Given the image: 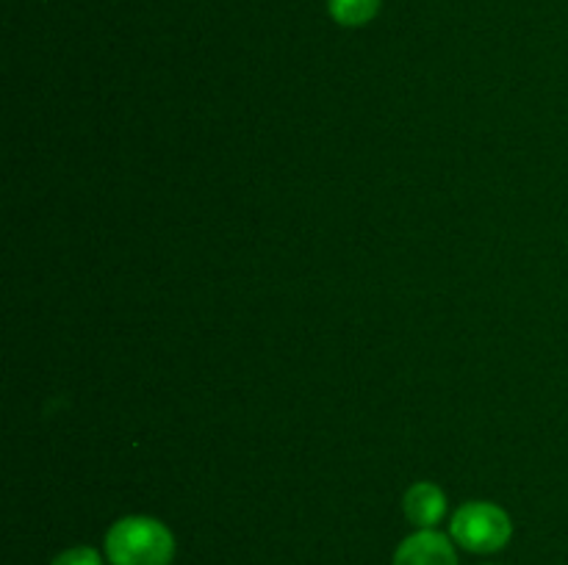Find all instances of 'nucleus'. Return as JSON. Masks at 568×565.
Wrapping results in <instances>:
<instances>
[{"label": "nucleus", "mask_w": 568, "mask_h": 565, "mask_svg": "<svg viewBox=\"0 0 568 565\" xmlns=\"http://www.w3.org/2000/svg\"><path fill=\"white\" fill-rule=\"evenodd\" d=\"M105 557L111 565H170L175 557V537L161 521L128 515L105 535Z\"/></svg>", "instance_id": "f257e3e1"}, {"label": "nucleus", "mask_w": 568, "mask_h": 565, "mask_svg": "<svg viewBox=\"0 0 568 565\" xmlns=\"http://www.w3.org/2000/svg\"><path fill=\"white\" fill-rule=\"evenodd\" d=\"M455 543L475 554H494L514 535L510 515L491 502H469L453 515L449 524Z\"/></svg>", "instance_id": "f03ea898"}, {"label": "nucleus", "mask_w": 568, "mask_h": 565, "mask_svg": "<svg viewBox=\"0 0 568 565\" xmlns=\"http://www.w3.org/2000/svg\"><path fill=\"white\" fill-rule=\"evenodd\" d=\"M394 565H458V557L447 537L433 530H419L399 543Z\"/></svg>", "instance_id": "7ed1b4c3"}, {"label": "nucleus", "mask_w": 568, "mask_h": 565, "mask_svg": "<svg viewBox=\"0 0 568 565\" xmlns=\"http://www.w3.org/2000/svg\"><path fill=\"white\" fill-rule=\"evenodd\" d=\"M403 507L410 524L419 526V530H433L444 518V513H447V496L433 482H416L405 493Z\"/></svg>", "instance_id": "20e7f679"}, {"label": "nucleus", "mask_w": 568, "mask_h": 565, "mask_svg": "<svg viewBox=\"0 0 568 565\" xmlns=\"http://www.w3.org/2000/svg\"><path fill=\"white\" fill-rule=\"evenodd\" d=\"M327 6H331L333 20L347 28L366 25L381 11V0H331Z\"/></svg>", "instance_id": "39448f33"}, {"label": "nucleus", "mask_w": 568, "mask_h": 565, "mask_svg": "<svg viewBox=\"0 0 568 565\" xmlns=\"http://www.w3.org/2000/svg\"><path fill=\"white\" fill-rule=\"evenodd\" d=\"M50 565H103L100 554L89 546H75L61 552Z\"/></svg>", "instance_id": "423d86ee"}]
</instances>
